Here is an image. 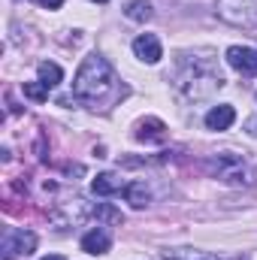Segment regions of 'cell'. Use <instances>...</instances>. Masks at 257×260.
<instances>
[{
  "label": "cell",
  "mask_w": 257,
  "mask_h": 260,
  "mask_svg": "<svg viewBox=\"0 0 257 260\" xmlns=\"http://www.w3.org/2000/svg\"><path fill=\"white\" fill-rule=\"evenodd\" d=\"M94 215H97L100 221H106V224H121V221H124V215H121L118 209H112L109 203H100V206L94 209Z\"/></svg>",
  "instance_id": "15"
},
{
  "label": "cell",
  "mask_w": 257,
  "mask_h": 260,
  "mask_svg": "<svg viewBox=\"0 0 257 260\" xmlns=\"http://www.w3.org/2000/svg\"><path fill=\"white\" fill-rule=\"evenodd\" d=\"M37 3H40L43 9H61V6H64V0H37Z\"/></svg>",
  "instance_id": "17"
},
{
  "label": "cell",
  "mask_w": 257,
  "mask_h": 260,
  "mask_svg": "<svg viewBox=\"0 0 257 260\" xmlns=\"http://www.w3.org/2000/svg\"><path fill=\"white\" fill-rule=\"evenodd\" d=\"M124 197H127V203L133 209H142V206H148V200H151L145 182H130L127 188H124Z\"/></svg>",
  "instance_id": "13"
},
{
  "label": "cell",
  "mask_w": 257,
  "mask_h": 260,
  "mask_svg": "<svg viewBox=\"0 0 257 260\" xmlns=\"http://www.w3.org/2000/svg\"><path fill=\"white\" fill-rule=\"evenodd\" d=\"M245 130H248L251 136H257V115H254V118H248V121H245Z\"/></svg>",
  "instance_id": "18"
},
{
  "label": "cell",
  "mask_w": 257,
  "mask_h": 260,
  "mask_svg": "<svg viewBox=\"0 0 257 260\" xmlns=\"http://www.w3.org/2000/svg\"><path fill=\"white\" fill-rule=\"evenodd\" d=\"M133 55H136L139 61H145V64H157V61L164 58L160 40H157L154 34H139V37L133 40Z\"/></svg>",
  "instance_id": "7"
},
{
  "label": "cell",
  "mask_w": 257,
  "mask_h": 260,
  "mask_svg": "<svg viewBox=\"0 0 257 260\" xmlns=\"http://www.w3.org/2000/svg\"><path fill=\"white\" fill-rule=\"evenodd\" d=\"M127 185L121 182V176H115V173H100L94 182H91V191L97 197H112V194H121Z\"/></svg>",
  "instance_id": "9"
},
{
  "label": "cell",
  "mask_w": 257,
  "mask_h": 260,
  "mask_svg": "<svg viewBox=\"0 0 257 260\" xmlns=\"http://www.w3.org/2000/svg\"><path fill=\"white\" fill-rule=\"evenodd\" d=\"M124 15H127L130 21H148L154 15V9H151L148 0H130L127 6H124Z\"/></svg>",
  "instance_id": "14"
},
{
  "label": "cell",
  "mask_w": 257,
  "mask_h": 260,
  "mask_svg": "<svg viewBox=\"0 0 257 260\" xmlns=\"http://www.w3.org/2000/svg\"><path fill=\"white\" fill-rule=\"evenodd\" d=\"M227 64L239 70L242 76H257V49L248 46H230L227 49Z\"/></svg>",
  "instance_id": "6"
},
{
  "label": "cell",
  "mask_w": 257,
  "mask_h": 260,
  "mask_svg": "<svg viewBox=\"0 0 257 260\" xmlns=\"http://www.w3.org/2000/svg\"><path fill=\"white\" fill-rule=\"evenodd\" d=\"M121 94L124 91L118 88V79H115L112 67L103 55L94 52L82 61L76 79H73V97L76 100L88 103L91 109H109Z\"/></svg>",
  "instance_id": "1"
},
{
  "label": "cell",
  "mask_w": 257,
  "mask_h": 260,
  "mask_svg": "<svg viewBox=\"0 0 257 260\" xmlns=\"http://www.w3.org/2000/svg\"><path fill=\"white\" fill-rule=\"evenodd\" d=\"M109 245H112V239H109V233L106 230H88L85 236H82V251H88V254H106L109 251Z\"/></svg>",
  "instance_id": "11"
},
{
  "label": "cell",
  "mask_w": 257,
  "mask_h": 260,
  "mask_svg": "<svg viewBox=\"0 0 257 260\" xmlns=\"http://www.w3.org/2000/svg\"><path fill=\"white\" fill-rule=\"evenodd\" d=\"M173 85H176V91L185 100H194L197 103V100H209L215 91H221L224 88V76H221V70L215 64H209L203 58L185 55L182 64H179L176 79H173Z\"/></svg>",
  "instance_id": "2"
},
{
  "label": "cell",
  "mask_w": 257,
  "mask_h": 260,
  "mask_svg": "<svg viewBox=\"0 0 257 260\" xmlns=\"http://www.w3.org/2000/svg\"><path fill=\"white\" fill-rule=\"evenodd\" d=\"M206 170H209L215 179L227 182V185H251V182H254V173H251V167H248V164H245L239 154H233V151L215 154V157L206 164Z\"/></svg>",
  "instance_id": "3"
},
{
  "label": "cell",
  "mask_w": 257,
  "mask_h": 260,
  "mask_svg": "<svg viewBox=\"0 0 257 260\" xmlns=\"http://www.w3.org/2000/svg\"><path fill=\"white\" fill-rule=\"evenodd\" d=\"M94 3H106V0H94Z\"/></svg>",
  "instance_id": "20"
},
{
  "label": "cell",
  "mask_w": 257,
  "mask_h": 260,
  "mask_svg": "<svg viewBox=\"0 0 257 260\" xmlns=\"http://www.w3.org/2000/svg\"><path fill=\"white\" fill-rule=\"evenodd\" d=\"M37 248V233L24 230V227H9L0 239V254L3 260H12L18 254H30Z\"/></svg>",
  "instance_id": "5"
},
{
  "label": "cell",
  "mask_w": 257,
  "mask_h": 260,
  "mask_svg": "<svg viewBox=\"0 0 257 260\" xmlns=\"http://www.w3.org/2000/svg\"><path fill=\"white\" fill-rule=\"evenodd\" d=\"M139 142H164L167 139V124L160 118H145L136 124V133H133Z\"/></svg>",
  "instance_id": "8"
},
{
  "label": "cell",
  "mask_w": 257,
  "mask_h": 260,
  "mask_svg": "<svg viewBox=\"0 0 257 260\" xmlns=\"http://www.w3.org/2000/svg\"><path fill=\"white\" fill-rule=\"evenodd\" d=\"M37 76H40V82H43L46 88H58V85L64 82V70L58 64H52V61H43V64L37 67Z\"/></svg>",
  "instance_id": "12"
},
{
  "label": "cell",
  "mask_w": 257,
  "mask_h": 260,
  "mask_svg": "<svg viewBox=\"0 0 257 260\" xmlns=\"http://www.w3.org/2000/svg\"><path fill=\"white\" fill-rule=\"evenodd\" d=\"M43 260H67V257H61V254H49V257H43Z\"/></svg>",
  "instance_id": "19"
},
{
  "label": "cell",
  "mask_w": 257,
  "mask_h": 260,
  "mask_svg": "<svg viewBox=\"0 0 257 260\" xmlns=\"http://www.w3.org/2000/svg\"><path fill=\"white\" fill-rule=\"evenodd\" d=\"M215 9L218 18H224L233 27H257V3L251 0H218Z\"/></svg>",
  "instance_id": "4"
},
{
  "label": "cell",
  "mask_w": 257,
  "mask_h": 260,
  "mask_svg": "<svg viewBox=\"0 0 257 260\" xmlns=\"http://www.w3.org/2000/svg\"><path fill=\"white\" fill-rule=\"evenodd\" d=\"M236 121V109L233 106H212L209 112H206V127L209 130H227L230 124Z\"/></svg>",
  "instance_id": "10"
},
{
  "label": "cell",
  "mask_w": 257,
  "mask_h": 260,
  "mask_svg": "<svg viewBox=\"0 0 257 260\" xmlns=\"http://www.w3.org/2000/svg\"><path fill=\"white\" fill-rule=\"evenodd\" d=\"M24 97L43 103V100H49V88H46L43 82H24Z\"/></svg>",
  "instance_id": "16"
}]
</instances>
